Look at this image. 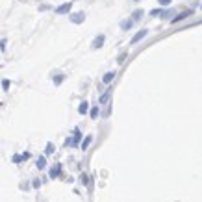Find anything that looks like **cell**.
<instances>
[{
  "instance_id": "6da1fadb",
  "label": "cell",
  "mask_w": 202,
  "mask_h": 202,
  "mask_svg": "<svg viewBox=\"0 0 202 202\" xmlns=\"http://www.w3.org/2000/svg\"><path fill=\"white\" fill-rule=\"evenodd\" d=\"M83 20H86V13H82V11H76L71 15V23H74V24H80Z\"/></svg>"
},
{
  "instance_id": "7a4b0ae2",
  "label": "cell",
  "mask_w": 202,
  "mask_h": 202,
  "mask_svg": "<svg viewBox=\"0 0 202 202\" xmlns=\"http://www.w3.org/2000/svg\"><path fill=\"white\" fill-rule=\"evenodd\" d=\"M110 98H111V89H106L102 95H100V98H98V102H100V106H104V104H108L110 102Z\"/></svg>"
},
{
  "instance_id": "3957f363",
  "label": "cell",
  "mask_w": 202,
  "mask_h": 202,
  "mask_svg": "<svg viewBox=\"0 0 202 202\" xmlns=\"http://www.w3.org/2000/svg\"><path fill=\"white\" fill-rule=\"evenodd\" d=\"M71 6H72V2H65V4H61V6H58V8H56V13L63 15V13H67V11H71Z\"/></svg>"
},
{
  "instance_id": "277c9868",
  "label": "cell",
  "mask_w": 202,
  "mask_h": 202,
  "mask_svg": "<svg viewBox=\"0 0 202 202\" xmlns=\"http://www.w3.org/2000/svg\"><path fill=\"white\" fill-rule=\"evenodd\" d=\"M146 32H148V30H141V32H137V34H135V35L132 37L130 45H135V43H139V41H141V39H143V37L146 35Z\"/></svg>"
},
{
  "instance_id": "5b68a950",
  "label": "cell",
  "mask_w": 202,
  "mask_h": 202,
  "mask_svg": "<svg viewBox=\"0 0 202 202\" xmlns=\"http://www.w3.org/2000/svg\"><path fill=\"white\" fill-rule=\"evenodd\" d=\"M104 39H106L104 35H97V37H95V41H93V45H91V47H93V48H100V47H102V43H104Z\"/></svg>"
},
{
  "instance_id": "8992f818",
  "label": "cell",
  "mask_w": 202,
  "mask_h": 202,
  "mask_svg": "<svg viewBox=\"0 0 202 202\" xmlns=\"http://www.w3.org/2000/svg\"><path fill=\"white\" fill-rule=\"evenodd\" d=\"M132 24H134V19H126V20H122V23H121V28L122 30H130Z\"/></svg>"
},
{
  "instance_id": "52a82bcc",
  "label": "cell",
  "mask_w": 202,
  "mask_h": 202,
  "mask_svg": "<svg viewBox=\"0 0 202 202\" xmlns=\"http://www.w3.org/2000/svg\"><path fill=\"white\" fill-rule=\"evenodd\" d=\"M113 78H115V72H113V71H110V72H106V74H104L102 82H104V83H110V82H111Z\"/></svg>"
},
{
  "instance_id": "ba28073f",
  "label": "cell",
  "mask_w": 202,
  "mask_h": 202,
  "mask_svg": "<svg viewBox=\"0 0 202 202\" xmlns=\"http://www.w3.org/2000/svg\"><path fill=\"white\" fill-rule=\"evenodd\" d=\"M87 110H89V104H87V102H82V104L78 106V111H80L82 115H83V113H87Z\"/></svg>"
},
{
  "instance_id": "9c48e42d",
  "label": "cell",
  "mask_w": 202,
  "mask_h": 202,
  "mask_svg": "<svg viewBox=\"0 0 202 202\" xmlns=\"http://www.w3.org/2000/svg\"><path fill=\"white\" fill-rule=\"evenodd\" d=\"M189 15H191V11H184V13H180L178 17H174L173 23H178V20H182V19H185V17H189Z\"/></svg>"
},
{
  "instance_id": "30bf717a",
  "label": "cell",
  "mask_w": 202,
  "mask_h": 202,
  "mask_svg": "<svg viewBox=\"0 0 202 202\" xmlns=\"http://www.w3.org/2000/svg\"><path fill=\"white\" fill-rule=\"evenodd\" d=\"M45 167H47V159L41 156V158L37 159V169H45Z\"/></svg>"
},
{
  "instance_id": "8fae6325",
  "label": "cell",
  "mask_w": 202,
  "mask_h": 202,
  "mask_svg": "<svg viewBox=\"0 0 202 202\" xmlns=\"http://www.w3.org/2000/svg\"><path fill=\"white\" fill-rule=\"evenodd\" d=\"M91 141H93V137H91V135H87V137H86V139H83V141H82V148H83V150H86V148L89 146V143H91Z\"/></svg>"
},
{
  "instance_id": "7c38bea8",
  "label": "cell",
  "mask_w": 202,
  "mask_h": 202,
  "mask_svg": "<svg viewBox=\"0 0 202 202\" xmlns=\"http://www.w3.org/2000/svg\"><path fill=\"white\" fill-rule=\"evenodd\" d=\"M59 171H61V169H59V165H56V167L50 171V178H56V176L59 174Z\"/></svg>"
},
{
  "instance_id": "4fadbf2b",
  "label": "cell",
  "mask_w": 202,
  "mask_h": 202,
  "mask_svg": "<svg viewBox=\"0 0 202 202\" xmlns=\"http://www.w3.org/2000/svg\"><path fill=\"white\" fill-rule=\"evenodd\" d=\"M141 15H143V9H135V11L132 13V17H134V20H135V19H139Z\"/></svg>"
},
{
  "instance_id": "5bb4252c",
  "label": "cell",
  "mask_w": 202,
  "mask_h": 202,
  "mask_svg": "<svg viewBox=\"0 0 202 202\" xmlns=\"http://www.w3.org/2000/svg\"><path fill=\"white\" fill-rule=\"evenodd\" d=\"M61 82H63V74H58V78L54 76V83H56V86H59Z\"/></svg>"
},
{
  "instance_id": "9a60e30c",
  "label": "cell",
  "mask_w": 202,
  "mask_h": 202,
  "mask_svg": "<svg viewBox=\"0 0 202 202\" xmlns=\"http://www.w3.org/2000/svg\"><path fill=\"white\" fill-rule=\"evenodd\" d=\"M97 115H98V108L95 106V108L91 110V117H93V119H97Z\"/></svg>"
},
{
  "instance_id": "2e32d148",
  "label": "cell",
  "mask_w": 202,
  "mask_h": 202,
  "mask_svg": "<svg viewBox=\"0 0 202 202\" xmlns=\"http://www.w3.org/2000/svg\"><path fill=\"white\" fill-rule=\"evenodd\" d=\"M2 89H4V91L9 89V80H4V82H2Z\"/></svg>"
},
{
  "instance_id": "e0dca14e",
  "label": "cell",
  "mask_w": 202,
  "mask_h": 202,
  "mask_svg": "<svg viewBox=\"0 0 202 202\" xmlns=\"http://www.w3.org/2000/svg\"><path fill=\"white\" fill-rule=\"evenodd\" d=\"M158 2H159V4H161V6H169V4H171V2H173V0H158Z\"/></svg>"
},
{
  "instance_id": "ac0fdd59",
  "label": "cell",
  "mask_w": 202,
  "mask_h": 202,
  "mask_svg": "<svg viewBox=\"0 0 202 202\" xmlns=\"http://www.w3.org/2000/svg\"><path fill=\"white\" fill-rule=\"evenodd\" d=\"M163 11H161V9H152V11H150V15H161Z\"/></svg>"
},
{
  "instance_id": "d6986e66",
  "label": "cell",
  "mask_w": 202,
  "mask_h": 202,
  "mask_svg": "<svg viewBox=\"0 0 202 202\" xmlns=\"http://www.w3.org/2000/svg\"><path fill=\"white\" fill-rule=\"evenodd\" d=\"M52 148H54V146H52V145L48 143V145H47V154H52V152H54V150H52Z\"/></svg>"
},
{
  "instance_id": "ffe728a7",
  "label": "cell",
  "mask_w": 202,
  "mask_h": 202,
  "mask_svg": "<svg viewBox=\"0 0 202 202\" xmlns=\"http://www.w3.org/2000/svg\"><path fill=\"white\" fill-rule=\"evenodd\" d=\"M87 182H89V178L86 174H82V184H87Z\"/></svg>"
}]
</instances>
